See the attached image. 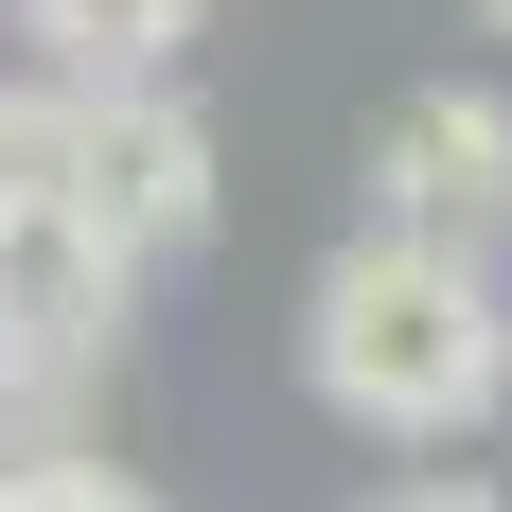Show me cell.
I'll use <instances>...</instances> for the list:
<instances>
[{
    "label": "cell",
    "instance_id": "6da1fadb",
    "mask_svg": "<svg viewBox=\"0 0 512 512\" xmlns=\"http://www.w3.org/2000/svg\"><path fill=\"white\" fill-rule=\"evenodd\" d=\"M301 371H318V407L371 424V442H460L512 389V301H495V265H442V248L354 230L301 283Z\"/></svg>",
    "mask_w": 512,
    "mask_h": 512
},
{
    "label": "cell",
    "instance_id": "7a4b0ae2",
    "mask_svg": "<svg viewBox=\"0 0 512 512\" xmlns=\"http://www.w3.org/2000/svg\"><path fill=\"white\" fill-rule=\"evenodd\" d=\"M53 195L89 212L124 265L212 230V124L195 89H53Z\"/></svg>",
    "mask_w": 512,
    "mask_h": 512
},
{
    "label": "cell",
    "instance_id": "3957f363",
    "mask_svg": "<svg viewBox=\"0 0 512 512\" xmlns=\"http://www.w3.org/2000/svg\"><path fill=\"white\" fill-rule=\"evenodd\" d=\"M371 230L442 248V265H495L512 248V106L495 89H389V124H371Z\"/></svg>",
    "mask_w": 512,
    "mask_h": 512
},
{
    "label": "cell",
    "instance_id": "277c9868",
    "mask_svg": "<svg viewBox=\"0 0 512 512\" xmlns=\"http://www.w3.org/2000/svg\"><path fill=\"white\" fill-rule=\"evenodd\" d=\"M124 283H142V265L106 248L71 195H18V212H0V371H71V389H106Z\"/></svg>",
    "mask_w": 512,
    "mask_h": 512
},
{
    "label": "cell",
    "instance_id": "5b68a950",
    "mask_svg": "<svg viewBox=\"0 0 512 512\" xmlns=\"http://www.w3.org/2000/svg\"><path fill=\"white\" fill-rule=\"evenodd\" d=\"M212 0H18V36H36L53 89H177V36H195Z\"/></svg>",
    "mask_w": 512,
    "mask_h": 512
},
{
    "label": "cell",
    "instance_id": "8992f818",
    "mask_svg": "<svg viewBox=\"0 0 512 512\" xmlns=\"http://www.w3.org/2000/svg\"><path fill=\"white\" fill-rule=\"evenodd\" d=\"M0 512H159V495L106 477V460H36V477H0Z\"/></svg>",
    "mask_w": 512,
    "mask_h": 512
},
{
    "label": "cell",
    "instance_id": "52a82bcc",
    "mask_svg": "<svg viewBox=\"0 0 512 512\" xmlns=\"http://www.w3.org/2000/svg\"><path fill=\"white\" fill-rule=\"evenodd\" d=\"M53 195V89H0V212Z\"/></svg>",
    "mask_w": 512,
    "mask_h": 512
},
{
    "label": "cell",
    "instance_id": "ba28073f",
    "mask_svg": "<svg viewBox=\"0 0 512 512\" xmlns=\"http://www.w3.org/2000/svg\"><path fill=\"white\" fill-rule=\"evenodd\" d=\"M371 512H512V495H495V477H389Z\"/></svg>",
    "mask_w": 512,
    "mask_h": 512
},
{
    "label": "cell",
    "instance_id": "9c48e42d",
    "mask_svg": "<svg viewBox=\"0 0 512 512\" xmlns=\"http://www.w3.org/2000/svg\"><path fill=\"white\" fill-rule=\"evenodd\" d=\"M477 18H495V36H512V0H477Z\"/></svg>",
    "mask_w": 512,
    "mask_h": 512
}]
</instances>
